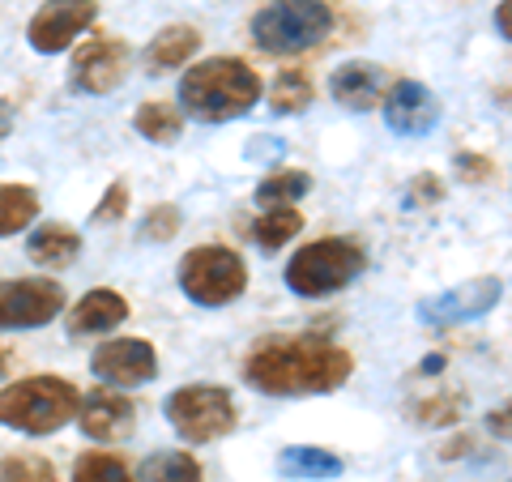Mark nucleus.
I'll return each instance as SVG.
<instances>
[{"mask_svg":"<svg viewBox=\"0 0 512 482\" xmlns=\"http://www.w3.org/2000/svg\"><path fill=\"white\" fill-rule=\"evenodd\" d=\"M355 372L350 350L316 333H282L261 337L248 359L244 380L265 397H320L338 393Z\"/></svg>","mask_w":512,"mask_h":482,"instance_id":"obj_1","label":"nucleus"},{"mask_svg":"<svg viewBox=\"0 0 512 482\" xmlns=\"http://www.w3.org/2000/svg\"><path fill=\"white\" fill-rule=\"evenodd\" d=\"M261 99V77L239 56L201 60L180 77V111L197 124H231Z\"/></svg>","mask_w":512,"mask_h":482,"instance_id":"obj_2","label":"nucleus"},{"mask_svg":"<svg viewBox=\"0 0 512 482\" xmlns=\"http://www.w3.org/2000/svg\"><path fill=\"white\" fill-rule=\"evenodd\" d=\"M82 393L60 376H30L0 389V427H13L22 436H52L69 419H77Z\"/></svg>","mask_w":512,"mask_h":482,"instance_id":"obj_3","label":"nucleus"},{"mask_svg":"<svg viewBox=\"0 0 512 482\" xmlns=\"http://www.w3.org/2000/svg\"><path fill=\"white\" fill-rule=\"evenodd\" d=\"M367 269V252L359 239L350 235H333V239H316V244H303L291 265H286V286L299 299H325L333 291H342Z\"/></svg>","mask_w":512,"mask_h":482,"instance_id":"obj_4","label":"nucleus"},{"mask_svg":"<svg viewBox=\"0 0 512 482\" xmlns=\"http://www.w3.org/2000/svg\"><path fill=\"white\" fill-rule=\"evenodd\" d=\"M333 30V9L325 0H274L252 18V43L269 56H299L325 43Z\"/></svg>","mask_w":512,"mask_h":482,"instance_id":"obj_5","label":"nucleus"},{"mask_svg":"<svg viewBox=\"0 0 512 482\" xmlns=\"http://www.w3.org/2000/svg\"><path fill=\"white\" fill-rule=\"evenodd\" d=\"M163 410H167V423L175 427V436L188 444L222 440L239 423L235 397L227 389H218V384H184V389H175L163 401Z\"/></svg>","mask_w":512,"mask_h":482,"instance_id":"obj_6","label":"nucleus"},{"mask_svg":"<svg viewBox=\"0 0 512 482\" xmlns=\"http://www.w3.org/2000/svg\"><path fill=\"white\" fill-rule=\"evenodd\" d=\"M180 291L197 303V308H222L235 303L248 286V265L244 256L231 248H192L180 261Z\"/></svg>","mask_w":512,"mask_h":482,"instance_id":"obj_7","label":"nucleus"},{"mask_svg":"<svg viewBox=\"0 0 512 482\" xmlns=\"http://www.w3.org/2000/svg\"><path fill=\"white\" fill-rule=\"evenodd\" d=\"M504 295V282L483 273V278H466L453 291H444L436 299H423L419 303V325L427 329H453V325H470V320H483L495 303Z\"/></svg>","mask_w":512,"mask_h":482,"instance_id":"obj_8","label":"nucleus"},{"mask_svg":"<svg viewBox=\"0 0 512 482\" xmlns=\"http://www.w3.org/2000/svg\"><path fill=\"white\" fill-rule=\"evenodd\" d=\"M64 312V286L52 278L0 282V329H39Z\"/></svg>","mask_w":512,"mask_h":482,"instance_id":"obj_9","label":"nucleus"},{"mask_svg":"<svg viewBox=\"0 0 512 482\" xmlns=\"http://www.w3.org/2000/svg\"><path fill=\"white\" fill-rule=\"evenodd\" d=\"M94 18H99L94 0H47L35 18H30L26 39L39 56H56L64 47H73V39L82 35V30H90Z\"/></svg>","mask_w":512,"mask_h":482,"instance_id":"obj_10","label":"nucleus"},{"mask_svg":"<svg viewBox=\"0 0 512 482\" xmlns=\"http://www.w3.org/2000/svg\"><path fill=\"white\" fill-rule=\"evenodd\" d=\"M90 372L116 389H137V384L158 376V355L146 337H116L90 355Z\"/></svg>","mask_w":512,"mask_h":482,"instance_id":"obj_11","label":"nucleus"},{"mask_svg":"<svg viewBox=\"0 0 512 482\" xmlns=\"http://www.w3.org/2000/svg\"><path fill=\"white\" fill-rule=\"evenodd\" d=\"M380 111H384V128L397 137H427L444 116L440 99L423 82H397L393 90H384Z\"/></svg>","mask_w":512,"mask_h":482,"instance_id":"obj_12","label":"nucleus"},{"mask_svg":"<svg viewBox=\"0 0 512 482\" xmlns=\"http://www.w3.org/2000/svg\"><path fill=\"white\" fill-rule=\"evenodd\" d=\"M128 73L124 39H90L69 64V86L77 94H111Z\"/></svg>","mask_w":512,"mask_h":482,"instance_id":"obj_13","label":"nucleus"},{"mask_svg":"<svg viewBox=\"0 0 512 482\" xmlns=\"http://www.w3.org/2000/svg\"><path fill=\"white\" fill-rule=\"evenodd\" d=\"M384 90H389V77H384L376 60H346L329 77L333 103L346 111H372L384 99Z\"/></svg>","mask_w":512,"mask_h":482,"instance_id":"obj_14","label":"nucleus"},{"mask_svg":"<svg viewBox=\"0 0 512 482\" xmlns=\"http://www.w3.org/2000/svg\"><path fill=\"white\" fill-rule=\"evenodd\" d=\"M77 419H82V431L94 444H111V440H124L137 423V406L120 393L99 389V393H86V401L77 406Z\"/></svg>","mask_w":512,"mask_h":482,"instance_id":"obj_15","label":"nucleus"},{"mask_svg":"<svg viewBox=\"0 0 512 482\" xmlns=\"http://www.w3.org/2000/svg\"><path fill=\"white\" fill-rule=\"evenodd\" d=\"M124 320H128V299L99 286V291H86L73 303L69 316H64V329H69V337H86V333H111Z\"/></svg>","mask_w":512,"mask_h":482,"instance_id":"obj_16","label":"nucleus"},{"mask_svg":"<svg viewBox=\"0 0 512 482\" xmlns=\"http://www.w3.org/2000/svg\"><path fill=\"white\" fill-rule=\"evenodd\" d=\"M278 474L291 482H333L346 474V461L338 453H325V448L291 444L278 453Z\"/></svg>","mask_w":512,"mask_h":482,"instance_id":"obj_17","label":"nucleus"},{"mask_svg":"<svg viewBox=\"0 0 512 482\" xmlns=\"http://www.w3.org/2000/svg\"><path fill=\"white\" fill-rule=\"evenodd\" d=\"M77 252H82V235H77L69 222H43V227H35V235L26 239V256L43 269L73 265Z\"/></svg>","mask_w":512,"mask_h":482,"instance_id":"obj_18","label":"nucleus"},{"mask_svg":"<svg viewBox=\"0 0 512 482\" xmlns=\"http://www.w3.org/2000/svg\"><path fill=\"white\" fill-rule=\"evenodd\" d=\"M201 52V30L192 26H167L158 30L146 47V69L150 73H171V69H184V64Z\"/></svg>","mask_w":512,"mask_h":482,"instance_id":"obj_19","label":"nucleus"},{"mask_svg":"<svg viewBox=\"0 0 512 482\" xmlns=\"http://www.w3.org/2000/svg\"><path fill=\"white\" fill-rule=\"evenodd\" d=\"M299 231H303V214L295 210V205H269V210H261L252 222V239L265 252H278L282 244H291Z\"/></svg>","mask_w":512,"mask_h":482,"instance_id":"obj_20","label":"nucleus"},{"mask_svg":"<svg viewBox=\"0 0 512 482\" xmlns=\"http://www.w3.org/2000/svg\"><path fill=\"white\" fill-rule=\"evenodd\" d=\"M133 128L154 146H175L184 133V111H175L171 103H141L137 116H133Z\"/></svg>","mask_w":512,"mask_h":482,"instance_id":"obj_21","label":"nucleus"},{"mask_svg":"<svg viewBox=\"0 0 512 482\" xmlns=\"http://www.w3.org/2000/svg\"><path fill=\"white\" fill-rule=\"evenodd\" d=\"M312 107V77L303 69H282L269 86V111L274 116H299Z\"/></svg>","mask_w":512,"mask_h":482,"instance_id":"obj_22","label":"nucleus"},{"mask_svg":"<svg viewBox=\"0 0 512 482\" xmlns=\"http://www.w3.org/2000/svg\"><path fill=\"white\" fill-rule=\"evenodd\" d=\"M39 218V192L26 184H0V235H18Z\"/></svg>","mask_w":512,"mask_h":482,"instance_id":"obj_23","label":"nucleus"},{"mask_svg":"<svg viewBox=\"0 0 512 482\" xmlns=\"http://www.w3.org/2000/svg\"><path fill=\"white\" fill-rule=\"evenodd\" d=\"M312 192V175L308 171H299V167H291V171H274V175H265L261 184H256V205H295V201H303Z\"/></svg>","mask_w":512,"mask_h":482,"instance_id":"obj_24","label":"nucleus"},{"mask_svg":"<svg viewBox=\"0 0 512 482\" xmlns=\"http://www.w3.org/2000/svg\"><path fill=\"white\" fill-rule=\"evenodd\" d=\"M141 482H201V461L171 448V453H154L141 465Z\"/></svg>","mask_w":512,"mask_h":482,"instance_id":"obj_25","label":"nucleus"},{"mask_svg":"<svg viewBox=\"0 0 512 482\" xmlns=\"http://www.w3.org/2000/svg\"><path fill=\"white\" fill-rule=\"evenodd\" d=\"M73 482H137V478L128 474V465L120 457L86 453V457H77V465H73Z\"/></svg>","mask_w":512,"mask_h":482,"instance_id":"obj_26","label":"nucleus"},{"mask_svg":"<svg viewBox=\"0 0 512 482\" xmlns=\"http://www.w3.org/2000/svg\"><path fill=\"white\" fill-rule=\"evenodd\" d=\"M0 482H56L52 461L43 457H5L0 461Z\"/></svg>","mask_w":512,"mask_h":482,"instance_id":"obj_27","label":"nucleus"},{"mask_svg":"<svg viewBox=\"0 0 512 482\" xmlns=\"http://www.w3.org/2000/svg\"><path fill=\"white\" fill-rule=\"evenodd\" d=\"M461 406H466V397H461V393H444V397L419 401V406H414V419H419V423H427V427L457 423V419H461Z\"/></svg>","mask_w":512,"mask_h":482,"instance_id":"obj_28","label":"nucleus"},{"mask_svg":"<svg viewBox=\"0 0 512 482\" xmlns=\"http://www.w3.org/2000/svg\"><path fill=\"white\" fill-rule=\"evenodd\" d=\"M180 235V210L175 205H154L141 222V239H150V244H167V239Z\"/></svg>","mask_w":512,"mask_h":482,"instance_id":"obj_29","label":"nucleus"},{"mask_svg":"<svg viewBox=\"0 0 512 482\" xmlns=\"http://www.w3.org/2000/svg\"><path fill=\"white\" fill-rule=\"evenodd\" d=\"M453 171H457V180L461 184H487L491 175H495V163L487 154H453Z\"/></svg>","mask_w":512,"mask_h":482,"instance_id":"obj_30","label":"nucleus"},{"mask_svg":"<svg viewBox=\"0 0 512 482\" xmlns=\"http://www.w3.org/2000/svg\"><path fill=\"white\" fill-rule=\"evenodd\" d=\"M124 210H128V184H111L103 192L99 210L90 214V222H116V218H124Z\"/></svg>","mask_w":512,"mask_h":482,"instance_id":"obj_31","label":"nucleus"},{"mask_svg":"<svg viewBox=\"0 0 512 482\" xmlns=\"http://www.w3.org/2000/svg\"><path fill=\"white\" fill-rule=\"evenodd\" d=\"M487 431H491V436H500V440H512V401L491 414V419H487Z\"/></svg>","mask_w":512,"mask_h":482,"instance_id":"obj_32","label":"nucleus"},{"mask_svg":"<svg viewBox=\"0 0 512 482\" xmlns=\"http://www.w3.org/2000/svg\"><path fill=\"white\" fill-rule=\"evenodd\" d=\"M414 197L440 201V197H444V188H440V180H431V175H419V180H414V184H410V197H406V201H414Z\"/></svg>","mask_w":512,"mask_h":482,"instance_id":"obj_33","label":"nucleus"},{"mask_svg":"<svg viewBox=\"0 0 512 482\" xmlns=\"http://www.w3.org/2000/svg\"><path fill=\"white\" fill-rule=\"evenodd\" d=\"M495 30L512 43V0H500V9H495Z\"/></svg>","mask_w":512,"mask_h":482,"instance_id":"obj_34","label":"nucleus"},{"mask_svg":"<svg viewBox=\"0 0 512 482\" xmlns=\"http://www.w3.org/2000/svg\"><path fill=\"white\" fill-rule=\"evenodd\" d=\"M9 128H13V107L0 99V137H9Z\"/></svg>","mask_w":512,"mask_h":482,"instance_id":"obj_35","label":"nucleus"},{"mask_svg":"<svg viewBox=\"0 0 512 482\" xmlns=\"http://www.w3.org/2000/svg\"><path fill=\"white\" fill-rule=\"evenodd\" d=\"M440 367H444V359H440V355H436V359H427V363H423V367H419V372H440Z\"/></svg>","mask_w":512,"mask_h":482,"instance_id":"obj_36","label":"nucleus"},{"mask_svg":"<svg viewBox=\"0 0 512 482\" xmlns=\"http://www.w3.org/2000/svg\"><path fill=\"white\" fill-rule=\"evenodd\" d=\"M0 376H9V350L0 346Z\"/></svg>","mask_w":512,"mask_h":482,"instance_id":"obj_37","label":"nucleus"}]
</instances>
